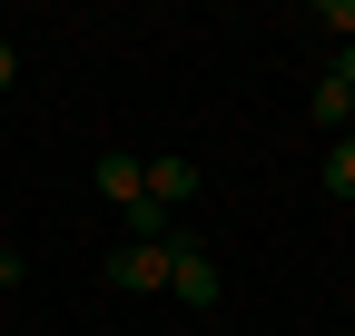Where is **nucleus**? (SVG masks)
<instances>
[{"label":"nucleus","instance_id":"f257e3e1","mask_svg":"<svg viewBox=\"0 0 355 336\" xmlns=\"http://www.w3.org/2000/svg\"><path fill=\"white\" fill-rule=\"evenodd\" d=\"M109 287H128V297H148V287H168V237H128V247H109V267H99Z\"/></svg>","mask_w":355,"mask_h":336},{"label":"nucleus","instance_id":"f03ea898","mask_svg":"<svg viewBox=\"0 0 355 336\" xmlns=\"http://www.w3.org/2000/svg\"><path fill=\"white\" fill-rule=\"evenodd\" d=\"M168 287H178L188 307H217V258H207L198 237H168Z\"/></svg>","mask_w":355,"mask_h":336},{"label":"nucleus","instance_id":"7ed1b4c3","mask_svg":"<svg viewBox=\"0 0 355 336\" xmlns=\"http://www.w3.org/2000/svg\"><path fill=\"white\" fill-rule=\"evenodd\" d=\"M89 178H99V198L119 208V218H128V208H139V198H148V168H139V158H128V149H99V168H89Z\"/></svg>","mask_w":355,"mask_h":336},{"label":"nucleus","instance_id":"20e7f679","mask_svg":"<svg viewBox=\"0 0 355 336\" xmlns=\"http://www.w3.org/2000/svg\"><path fill=\"white\" fill-rule=\"evenodd\" d=\"M306 119H316V129H345V119H355V90H345L336 69L316 79V90H306Z\"/></svg>","mask_w":355,"mask_h":336},{"label":"nucleus","instance_id":"39448f33","mask_svg":"<svg viewBox=\"0 0 355 336\" xmlns=\"http://www.w3.org/2000/svg\"><path fill=\"white\" fill-rule=\"evenodd\" d=\"M148 198H158V208L198 198V168H188V158H148Z\"/></svg>","mask_w":355,"mask_h":336},{"label":"nucleus","instance_id":"423d86ee","mask_svg":"<svg viewBox=\"0 0 355 336\" xmlns=\"http://www.w3.org/2000/svg\"><path fill=\"white\" fill-rule=\"evenodd\" d=\"M326 198H355V139H336V158H326Z\"/></svg>","mask_w":355,"mask_h":336},{"label":"nucleus","instance_id":"0eeeda50","mask_svg":"<svg viewBox=\"0 0 355 336\" xmlns=\"http://www.w3.org/2000/svg\"><path fill=\"white\" fill-rule=\"evenodd\" d=\"M316 30H345L355 40V0H316Z\"/></svg>","mask_w":355,"mask_h":336},{"label":"nucleus","instance_id":"6e6552de","mask_svg":"<svg viewBox=\"0 0 355 336\" xmlns=\"http://www.w3.org/2000/svg\"><path fill=\"white\" fill-rule=\"evenodd\" d=\"M336 79H345V90H355V40H345V50H336Z\"/></svg>","mask_w":355,"mask_h":336},{"label":"nucleus","instance_id":"1a4fd4ad","mask_svg":"<svg viewBox=\"0 0 355 336\" xmlns=\"http://www.w3.org/2000/svg\"><path fill=\"white\" fill-rule=\"evenodd\" d=\"M10 79H20V50H0V90H10Z\"/></svg>","mask_w":355,"mask_h":336},{"label":"nucleus","instance_id":"9d476101","mask_svg":"<svg viewBox=\"0 0 355 336\" xmlns=\"http://www.w3.org/2000/svg\"><path fill=\"white\" fill-rule=\"evenodd\" d=\"M0 287H20V258H10V247H0Z\"/></svg>","mask_w":355,"mask_h":336}]
</instances>
